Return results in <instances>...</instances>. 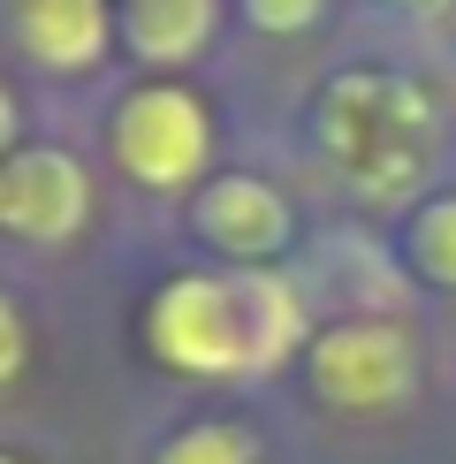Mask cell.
<instances>
[{
    "instance_id": "obj_1",
    "label": "cell",
    "mask_w": 456,
    "mask_h": 464,
    "mask_svg": "<svg viewBox=\"0 0 456 464\" xmlns=\"http://www.w3.org/2000/svg\"><path fill=\"white\" fill-rule=\"evenodd\" d=\"M312 327L304 297L281 266L243 275V266H190L160 282L145 304V351L183 381H243L304 358Z\"/></svg>"
},
{
    "instance_id": "obj_2",
    "label": "cell",
    "mask_w": 456,
    "mask_h": 464,
    "mask_svg": "<svg viewBox=\"0 0 456 464\" xmlns=\"http://www.w3.org/2000/svg\"><path fill=\"white\" fill-rule=\"evenodd\" d=\"M214 107H205V92H190L183 76H145L138 92H122L107 114V152L114 168H122L138 190H160V198H176V190H190L198 198L205 168H214Z\"/></svg>"
},
{
    "instance_id": "obj_3",
    "label": "cell",
    "mask_w": 456,
    "mask_h": 464,
    "mask_svg": "<svg viewBox=\"0 0 456 464\" xmlns=\"http://www.w3.org/2000/svg\"><path fill=\"white\" fill-rule=\"evenodd\" d=\"M304 381H312V396L328 403V411H350V419L395 411V403L418 396V343H411V327L388 320V313L328 320L304 343Z\"/></svg>"
},
{
    "instance_id": "obj_4",
    "label": "cell",
    "mask_w": 456,
    "mask_h": 464,
    "mask_svg": "<svg viewBox=\"0 0 456 464\" xmlns=\"http://www.w3.org/2000/svg\"><path fill=\"white\" fill-rule=\"evenodd\" d=\"M91 228V168L69 145H24L0 160V237L15 244H76Z\"/></svg>"
},
{
    "instance_id": "obj_5",
    "label": "cell",
    "mask_w": 456,
    "mask_h": 464,
    "mask_svg": "<svg viewBox=\"0 0 456 464\" xmlns=\"http://www.w3.org/2000/svg\"><path fill=\"white\" fill-rule=\"evenodd\" d=\"M190 228H198V244L214 251L221 266L266 275V266H281V251H290L297 214H290V198H281L266 176L228 168V176H214L198 198H190Z\"/></svg>"
},
{
    "instance_id": "obj_6",
    "label": "cell",
    "mask_w": 456,
    "mask_h": 464,
    "mask_svg": "<svg viewBox=\"0 0 456 464\" xmlns=\"http://www.w3.org/2000/svg\"><path fill=\"white\" fill-rule=\"evenodd\" d=\"M0 31L46 76H91L122 46V0H0Z\"/></svg>"
},
{
    "instance_id": "obj_7",
    "label": "cell",
    "mask_w": 456,
    "mask_h": 464,
    "mask_svg": "<svg viewBox=\"0 0 456 464\" xmlns=\"http://www.w3.org/2000/svg\"><path fill=\"white\" fill-rule=\"evenodd\" d=\"M221 31V0H122V53L152 76L190 69Z\"/></svg>"
},
{
    "instance_id": "obj_8",
    "label": "cell",
    "mask_w": 456,
    "mask_h": 464,
    "mask_svg": "<svg viewBox=\"0 0 456 464\" xmlns=\"http://www.w3.org/2000/svg\"><path fill=\"white\" fill-rule=\"evenodd\" d=\"M404 266L426 289H456V190H433L404 221Z\"/></svg>"
},
{
    "instance_id": "obj_9",
    "label": "cell",
    "mask_w": 456,
    "mask_h": 464,
    "mask_svg": "<svg viewBox=\"0 0 456 464\" xmlns=\"http://www.w3.org/2000/svg\"><path fill=\"white\" fill-rule=\"evenodd\" d=\"M152 464H259V441L236 419H190L152 450Z\"/></svg>"
},
{
    "instance_id": "obj_10",
    "label": "cell",
    "mask_w": 456,
    "mask_h": 464,
    "mask_svg": "<svg viewBox=\"0 0 456 464\" xmlns=\"http://www.w3.org/2000/svg\"><path fill=\"white\" fill-rule=\"evenodd\" d=\"M236 15L266 38H304L328 24V0H236Z\"/></svg>"
},
{
    "instance_id": "obj_11",
    "label": "cell",
    "mask_w": 456,
    "mask_h": 464,
    "mask_svg": "<svg viewBox=\"0 0 456 464\" xmlns=\"http://www.w3.org/2000/svg\"><path fill=\"white\" fill-rule=\"evenodd\" d=\"M24 365H31V320H24V304L0 289V389H15Z\"/></svg>"
},
{
    "instance_id": "obj_12",
    "label": "cell",
    "mask_w": 456,
    "mask_h": 464,
    "mask_svg": "<svg viewBox=\"0 0 456 464\" xmlns=\"http://www.w3.org/2000/svg\"><path fill=\"white\" fill-rule=\"evenodd\" d=\"M15 152H24V107H15L8 76H0V160H15Z\"/></svg>"
},
{
    "instance_id": "obj_13",
    "label": "cell",
    "mask_w": 456,
    "mask_h": 464,
    "mask_svg": "<svg viewBox=\"0 0 456 464\" xmlns=\"http://www.w3.org/2000/svg\"><path fill=\"white\" fill-rule=\"evenodd\" d=\"M395 15H456V0H388Z\"/></svg>"
},
{
    "instance_id": "obj_14",
    "label": "cell",
    "mask_w": 456,
    "mask_h": 464,
    "mask_svg": "<svg viewBox=\"0 0 456 464\" xmlns=\"http://www.w3.org/2000/svg\"><path fill=\"white\" fill-rule=\"evenodd\" d=\"M0 464H31V457H15V450H0Z\"/></svg>"
},
{
    "instance_id": "obj_15",
    "label": "cell",
    "mask_w": 456,
    "mask_h": 464,
    "mask_svg": "<svg viewBox=\"0 0 456 464\" xmlns=\"http://www.w3.org/2000/svg\"><path fill=\"white\" fill-rule=\"evenodd\" d=\"M449 31H456V15H449Z\"/></svg>"
}]
</instances>
